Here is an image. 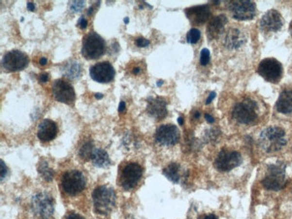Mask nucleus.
<instances>
[{
  "instance_id": "1",
  "label": "nucleus",
  "mask_w": 292,
  "mask_h": 219,
  "mask_svg": "<svg viewBox=\"0 0 292 219\" xmlns=\"http://www.w3.org/2000/svg\"><path fill=\"white\" fill-rule=\"evenodd\" d=\"M260 115V107L256 99L243 97L238 101L232 110V118L241 125L255 124Z\"/></svg>"
},
{
  "instance_id": "2",
  "label": "nucleus",
  "mask_w": 292,
  "mask_h": 219,
  "mask_svg": "<svg viewBox=\"0 0 292 219\" xmlns=\"http://www.w3.org/2000/svg\"><path fill=\"white\" fill-rule=\"evenodd\" d=\"M259 145L266 153L278 152L287 145L286 133L279 127H269L260 135Z\"/></svg>"
},
{
  "instance_id": "3",
  "label": "nucleus",
  "mask_w": 292,
  "mask_h": 219,
  "mask_svg": "<svg viewBox=\"0 0 292 219\" xmlns=\"http://www.w3.org/2000/svg\"><path fill=\"white\" fill-rule=\"evenodd\" d=\"M93 201L95 211L99 215L107 216L115 207V192L107 186H98L93 192Z\"/></svg>"
},
{
  "instance_id": "4",
  "label": "nucleus",
  "mask_w": 292,
  "mask_h": 219,
  "mask_svg": "<svg viewBox=\"0 0 292 219\" xmlns=\"http://www.w3.org/2000/svg\"><path fill=\"white\" fill-rule=\"evenodd\" d=\"M262 184L268 190L278 191L283 189L286 185L285 165L280 163L269 165L267 172L262 179Z\"/></svg>"
},
{
  "instance_id": "5",
  "label": "nucleus",
  "mask_w": 292,
  "mask_h": 219,
  "mask_svg": "<svg viewBox=\"0 0 292 219\" xmlns=\"http://www.w3.org/2000/svg\"><path fill=\"white\" fill-rule=\"evenodd\" d=\"M82 55L86 60H97L105 52V42L95 31L86 34L82 43Z\"/></svg>"
},
{
  "instance_id": "6",
  "label": "nucleus",
  "mask_w": 292,
  "mask_h": 219,
  "mask_svg": "<svg viewBox=\"0 0 292 219\" xmlns=\"http://www.w3.org/2000/svg\"><path fill=\"white\" fill-rule=\"evenodd\" d=\"M85 175L79 170L67 171L61 178L62 189L69 196L80 194L85 189Z\"/></svg>"
},
{
  "instance_id": "7",
  "label": "nucleus",
  "mask_w": 292,
  "mask_h": 219,
  "mask_svg": "<svg viewBox=\"0 0 292 219\" xmlns=\"http://www.w3.org/2000/svg\"><path fill=\"white\" fill-rule=\"evenodd\" d=\"M257 71L262 78H264L268 82L277 84L282 78L283 67L277 60L269 58L261 61Z\"/></svg>"
},
{
  "instance_id": "8",
  "label": "nucleus",
  "mask_w": 292,
  "mask_h": 219,
  "mask_svg": "<svg viewBox=\"0 0 292 219\" xmlns=\"http://www.w3.org/2000/svg\"><path fill=\"white\" fill-rule=\"evenodd\" d=\"M32 211L39 218L48 219L54 213V201L50 195L46 192H40L32 197Z\"/></svg>"
},
{
  "instance_id": "9",
  "label": "nucleus",
  "mask_w": 292,
  "mask_h": 219,
  "mask_svg": "<svg viewBox=\"0 0 292 219\" xmlns=\"http://www.w3.org/2000/svg\"><path fill=\"white\" fill-rule=\"evenodd\" d=\"M242 163V156L234 150H221L215 160L214 166L221 172H227L238 167Z\"/></svg>"
},
{
  "instance_id": "10",
  "label": "nucleus",
  "mask_w": 292,
  "mask_h": 219,
  "mask_svg": "<svg viewBox=\"0 0 292 219\" xmlns=\"http://www.w3.org/2000/svg\"><path fill=\"white\" fill-rule=\"evenodd\" d=\"M143 174V169L137 163H130L126 164L122 171L121 174V185L125 190L133 189Z\"/></svg>"
},
{
  "instance_id": "11",
  "label": "nucleus",
  "mask_w": 292,
  "mask_h": 219,
  "mask_svg": "<svg viewBox=\"0 0 292 219\" xmlns=\"http://www.w3.org/2000/svg\"><path fill=\"white\" fill-rule=\"evenodd\" d=\"M233 18L250 20L256 16V6L253 1H232L227 5Z\"/></svg>"
},
{
  "instance_id": "12",
  "label": "nucleus",
  "mask_w": 292,
  "mask_h": 219,
  "mask_svg": "<svg viewBox=\"0 0 292 219\" xmlns=\"http://www.w3.org/2000/svg\"><path fill=\"white\" fill-rule=\"evenodd\" d=\"M29 63L28 57L18 49H14L6 52L3 57L2 66L7 71H19L23 70Z\"/></svg>"
},
{
  "instance_id": "13",
  "label": "nucleus",
  "mask_w": 292,
  "mask_h": 219,
  "mask_svg": "<svg viewBox=\"0 0 292 219\" xmlns=\"http://www.w3.org/2000/svg\"><path fill=\"white\" fill-rule=\"evenodd\" d=\"M155 140L162 146H175L180 140V131L173 124L162 125L158 128Z\"/></svg>"
},
{
  "instance_id": "14",
  "label": "nucleus",
  "mask_w": 292,
  "mask_h": 219,
  "mask_svg": "<svg viewBox=\"0 0 292 219\" xmlns=\"http://www.w3.org/2000/svg\"><path fill=\"white\" fill-rule=\"evenodd\" d=\"M52 94L56 100L63 104H73L76 99L73 86L65 80H55L52 84Z\"/></svg>"
},
{
  "instance_id": "15",
  "label": "nucleus",
  "mask_w": 292,
  "mask_h": 219,
  "mask_svg": "<svg viewBox=\"0 0 292 219\" xmlns=\"http://www.w3.org/2000/svg\"><path fill=\"white\" fill-rule=\"evenodd\" d=\"M89 74L92 79L95 80L96 82L101 84H107L114 78L115 71L110 62L104 61L99 62L92 66L89 70Z\"/></svg>"
},
{
  "instance_id": "16",
  "label": "nucleus",
  "mask_w": 292,
  "mask_h": 219,
  "mask_svg": "<svg viewBox=\"0 0 292 219\" xmlns=\"http://www.w3.org/2000/svg\"><path fill=\"white\" fill-rule=\"evenodd\" d=\"M222 40L224 46L227 49H237L243 46L246 41V37L243 31L237 27H232L227 31H224Z\"/></svg>"
},
{
  "instance_id": "17",
  "label": "nucleus",
  "mask_w": 292,
  "mask_h": 219,
  "mask_svg": "<svg viewBox=\"0 0 292 219\" xmlns=\"http://www.w3.org/2000/svg\"><path fill=\"white\" fill-rule=\"evenodd\" d=\"M283 25V19L280 13L276 10H270L262 16L260 27L263 31L274 32L278 31Z\"/></svg>"
},
{
  "instance_id": "18",
  "label": "nucleus",
  "mask_w": 292,
  "mask_h": 219,
  "mask_svg": "<svg viewBox=\"0 0 292 219\" xmlns=\"http://www.w3.org/2000/svg\"><path fill=\"white\" fill-rule=\"evenodd\" d=\"M189 20L195 25H202L211 17V9L207 5L194 6L185 10Z\"/></svg>"
},
{
  "instance_id": "19",
  "label": "nucleus",
  "mask_w": 292,
  "mask_h": 219,
  "mask_svg": "<svg viewBox=\"0 0 292 219\" xmlns=\"http://www.w3.org/2000/svg\"><path fill=\"white\" fill-rule=\"evenodd\" d=\"M146 111L157 120H163L167 114L166 102L163 98L151 97L147 101Z\"/></svg>"
},
{
  "instance_id": "20",
  "label": "nucleus",
  "mask_w": 292,
  "mask_h": 219,
  "mask_svg": "<svg viewBox=\"0 0 292 219\" xmlns=\"http://www.w3.org/2000/svg\"><path fill=\"white\" fill-rule=\"evenodd\" d=\"M58 134V126L53 121L46 119L40 123L37 135L43 142H49L54 140Z\"/></svg>"
},
{
  "instance_id": "21",
  "label": "nucleus",
  "mask_w": 292,
  "mask_h": 219,
  "mask_svg": "<svg viewBox=\"0 0 292 219\" xmlns=\"http://www.w3.org/2000/svg\"><path fill=\"white\" fill-rule=\"evenodd\" d=\"M227 18L224 15H219L213 17L207 27V35L210 40H214L224 33Z\"/></svg>"
},
{
  "instance_id": "22",
  "label": "nucleus",
  "mask_w": 292,
  "mask_h": 219,
  "mask_svg": "<svg viewBox=\"0 0 292 219\" xmlns=\"http://www.w3.org/2000/svg\"><path fill=\"white\" fill-rule=\"evenodd\" d=\"M276 109L279 112L283 114H288L292 112V90H284L280 94L279 99L276 103Z\"/></svg>"
},
{
  "instance_id": "23",
  "label": "nucleus",
  "mask_w": 292,
  "mask_h": 219,
  "mask_svg": "<svg viewBox=\"0 0 292 219\" xmlns=\"http://www.w3.org/2000/svg\"><path fill=\"white\" fill-rule=\"evenodd\" d=\"M92 162L99 168H106L111 164L109 155L104 149L96 148L94 149L91 156Z\"/></svg>"
},
{
  "instance_id": "24",
  "label": "nucleus",
  "mask_w": 292,
  "mask_h": 219,
  "mask_svg": "<svg viewBox=\"0 0 292 219\" xmlns=\"http://www.w3.org/2000/svg\"><path fill=\"white\" fill-rule=\"evenodd\" d=\"M63 73L70 79L79 78L82 73V69H81L80 63L78 61L67 62V65L63 68Z\"/></svg>"
},
{
  "instance_id": "25",
  "label": "nucleus",
  "mask_w": 292,
  "mask_h": 219,
  "mask_svg": "<svg viewBox=\"0 0 292 219\" xmlns=\"http://www.w3.org/2000/svg\"><path fill=\"white\" fill-rule=\"evenodd\" d=\"M163 174L169 181L174 183H178L180 181V166L176 163H172L163 170Z\"/></svg>"
},
{
  "instance_id": "26",
  "label": "nucleus",
  "mask_w": 292,
  "mask_h": 219,
  "mask_svg": "<svg viewBox=\"0 0 292 219\" xmlns=\"http://www.w3.org/2000/svg\"><path fill=\"white\" fill-rule=\"evenodd\" d=\"M38 172L42 175L43 179H45L47 182H50L53 176H54V172L52 169H50L48 164L46 162H41L38 165Z\"/></svg>"
},
{
  "instance_id": "27",
  "label": "nucleus",
  "mask_w": 292,
  "mask_h": 219,
  "mask_svg": "<svg viewBox=\"0 0 292 219\" xmlns=\"http://www.w3.org/2000/svg\"><path fill=\"white\" fill-rule=\"evenodd\" d=\"M93 151H94L93 143L90 142V141L85 142V144L80 148V156L81 158L84 159V160L91 159Z\"/></svg>"
},
{
  "instance_id": "28",
  "label": "nucleus",
  "mask_w": 292,
  "mask_h": 219,
  "mask_svg": "<svg viewBox=\"0 0 292 219\" xmlns=\"http://www.w3.org/2000/svg\"><path fill=\"white\" fill-rule=\"evenodd\" d=\"M200 38H201V31L196 28H193L189 31L187 37H186L187 42L190 44H195V43H198Z\"/></svg>"
},
{
  "instance_id": "29",
  "label": "nucleus",
  "mask_w": 292,
  "mask_h": 219,
  "mask_svg": "<svg viewBox=\"0 0 292 219\" xmlns=\"http://www.w3.org/2000/svg\"><path fill=\"white\" fill-rule=\"evenodd\" d=\"M211 54L210 50L208 49H203L201 51V57H200V63L202 66H206L210 62Z\"/></svg>"
},
{
  "instance_id": "30",
  "label": "nucleus",
  "mask_w": 292,
  "mask_h": 219,
  "mask_svg": "<svg viewBox=\"0 0 292 219\" xmlns=\"http://www.w3.org/2000/svg\"><path fill=\"white\" fill-rule=\"evenodd\" d=\"M84 1H71L69 4V8L72 12H80L84 7Z\"/></svg>"
},
{
  "instance_id": "31",
  "label": "nucleus",
  "mask_w": 292,
  "mask_h": 219,
  "mask_svg": "<svg viewBox=\"0 0 292 219\" xmlns=\"http://www.w3.org/2000/svg\"><path fill=\"white\" fill-rule=\"evenodd\" d=\"M149 41L148 40H146L145 38H143V37H140V38H138L137 40H136V45L138 46V47H140V48H144V47H146V46H148L149 45Z\"/></svg>"
},
{
  "instance_id": "32",
  "label": "nucleus",
  "mask_w": 292,
  "mask_h": 219,
  "mask_svg": "<svg viewBox=\"0 0 292 219\" xmlns=\"http://www.w3.org/2000/svg\"><path fill=\"white\" fill-rule=\"evenodd\" d=\"M0 164H1V182H3L4 178L6 176L7 174V167H6V164L4 163L3 160L0 161Z\"/></svg>"
},
{
  "instance_id": "33",
  "label": "nucleus",
  "mask_w": 292,
  "mask_h": 219,
  "mask_svg": "<svg viewBox=\"0 0 292 219\" xmlns=\"http://www.w3.org/2000/svg\"><path fill=\"white\" fill-rule=\"evenodd\" d=\"M87 20L84 17V16H81L80 17V20H79V23H78V25L80 26L81 29H85L86 27H87Z\"/></svg>"
},
{
  "instance_id": "34",
  "label": "nucleus",
  "mask_w": 292,
  "mask_h": 219,
  "mask_svg": "<svg viewBox=\"0 0 292 219\" xmlns=\"http://www.w3.org/2000/svg\"><path fill=\"white\" fill-rule=\"evenodd\" d=\"M66 219H84L83 217H81L80 215L77 213H70L67 216Z\"/></svg>"
},
{
  "instance_id": "35",
  "label": "nucleus",
  "mask_w": 292,
  "mask_h": 219,
  "mask_svg": "<svg viewBox=\"0 0 292 219\" xmlns=\"http://www.w3.org/2000/svg\"><path fill=\"white\" fill-rule=\"evenodd\" d=\"M48 80H49V74H42V75L40 76V81H41L42 83H46Z\"/></svg>"
},
{
  "instance_id": "36",
  "label": "nucleus",
  "mask_w": 292,
  "mask_h": 219,
  "mask_svg": "<svg viewBox=\"0 0 292 219\" xmlns=\"http://www.w3.org/2000/svg\"><path fill=\"white\" fill-rule=\"evenodd\" d=\"M125 109H126V104H125V103H124L123 101H122V102L120 103V104H119V108H118V110H119L120 112H123V111L125 110Z\"/></svg>"
},
{
  "instance_id": "37",
  "label": "nucleus",
  "mask_w": 292,
  "mask_h": 219,
  "mask_svg": "<svg viewBox=\"0 0 292 219\" xmlns=\"http://www.w3.org/2000/svg\"><path fill=\"white\" fill-rule=\"evenodd\" d=\"M205 119H206V121L209 123H213V122H215V119L211 114H209V113L205 114Z\"/></svg>"
},
{
  "instance_id": "38",
  "label": "nucleus",
  "mask_w": 292,
  "mask_h": 219,
  "mask_svg": "<svg viewBox=\"0 0 292 219\" xmlns=\"http://www.w3.org/2000/svg\"><path fill=\"white\" fill-rule=\"evenodd\" d=\"M216 96V94L212 92V93H211V94H210V96L207 99V101H206V104H211V101H212L213 99L215 98Z\"/></svg>"
},
{
  "instance_id": "39",
  "label": "nucleus",
  "mask_w": 292,
  "mask_h": 219,
  "mask_svg": "<svg viewBox=\"0 0 292 219\" xmlns=\"http://www.w3.org/2000/svg\"><path fill=\"white\" fill-rule=\"evenodd\" d=\"M34 8H35V6H34V4H33V3H31V2H28V3H27V9H28L29 11H33Z\"/></svg>"
},
{
  "instance_id": "40",
  "label": "nucleus",
  "mask_w": 292,
  "mask_h": 219,
  "mask_svg": "<svg viewBox=\"0 0 292 219\" xmlns=\"http://www.w3.org/2000/svg\"><path fill=\"white\" fill-rule=\"evenodd\" d=\"M47 63H48V61H47L46 58H42V59L40 60V64H41L42 66H45Z\"/></svg>"
},
{
  "instance_id": "41",
  "label": "nucleus",
  "mask_w": 292,
  "mask_h": 219,
  "mask_svg": "<svg viewBox=\"0 0 292 219\" xmlns=\"http://www.w3.org/2000/svg\"><path fill=\"white\" fill-rule=\"evenodd\" d=\"M200 117H201V112H200V111H195V116H194V118H195V119H196V120H198V119H199Z\"/></svg>"
},
{
  "instance_id": "42",
  "label": "nucleus",
  "mask_w": 292,
  "mask_h": 219,
  "mask_svg": "<svg viewBox=\"0 0 292 219\" xmlns=\"http://www.w3.org/2000/svg\"><path fill=\"white\" fill-rule=\"evenodd\" d=\"M204 219H218V218H217L215 215L211 214V215H209V216H207V217H206V218H205Z\"/></svg>"
},
{
  "instance_id": "43",
  "label": "nucleus",
  "mask_w": 292,
  "mask_h": 219,
  "mask_svg": "<svg viewBox=\"0 0 292 219\" xmlns=\"http://www.w3.org/2000/svg\"><path fill=\"white\" fill-rule=\"evenodd\" d=\"M140 72V67H135L133 69V74L135 75H138V74Z\"/></svg>"
},
{
  "instance_id": "44",
  "label": "nucleus",
  "mask_w": 292,
  "mask_h": 219,
  "mask_svg": "<svg viewBox=\"0 0 292 219\" xmlns=\"http://www.w3.org/2000/svg\"><path fill=\"white\" fill-rule=\"evenodd\" d=\"M95 96H96L97 99H102V98L104 97V94H96Z\"/></svg>"
},
{
  "instance_id": "45",
  "label": "nucleus",
  "mask_w": 292,
  "mask_h": 219,
  "mask_svg": "<svg viewBox=\"0 0 292 219\" xmlns=\"http://www.w3.org/2000/svg\"><path fill=\"white\" fill-rule=\"evenodd\" d=\"M178 123H179V125H183V117H179V118H178Z\"/></svg>"
},
{
  "instance_id": "46",
  "label": "nucleus",
  "mask_w": 292,
  "mask_h": 219,
  "mask_svg": "<svg viewBox=\"0 0 292 219\" xmlns=\"http://www.w3.org/2000/svg\"><path fill=\"white\" fill-rule=\"evenodd\" d=\"M163 85V81L162 80H160L158 82V86H161V85Z\"/></svg>"
},
{
  "instance_id": "47",
  "label": "nucleus",
  "mask_w": 292,
  "mask_h": 219,
  "mask_svg": "<svg viewBox=\"0 0 292 219\" xmlns=\"http://www.w3.org/2000/svg\"><path fill=\"white\" fill-rule=\"evenodd\" d=\"M290 32H291V34H292V23H291V25H290Z\"/></svg>"
},
{
  "instance_id": "48",
  "label": "nucleus",
  "mask_w": 292,
  "mask_h": 219,
  "mask_svg": "<svg viewBox=\"0 0 292 219\" xmlns=\"http://www.w3.org/2000/svg\"><path fill=\"white\" fill-rule=\"evenodd\" d=\"M124 23H125V24H128V23H129L128 17H126V18L124 19Z\"/></svg>"
}]
</instances>
